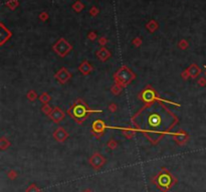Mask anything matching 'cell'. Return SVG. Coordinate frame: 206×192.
<instances>
[{
    "label": "cell",
    "instance_id": "obj_1",
    "mask_svg": "<svg viewBox=\"0 0 206 192\" xmlns=\"http://www.w3.org/2000/svg\"><path fill=\"white\" fill-rule=\"evenodd\" d=\"M176 121L175 116L159 103L149 104L134 119L136 126L151 139L162 138L164 134L170 131Z\"/></svg>",
    "mask_w": 206,
    "mask_h": 192
},
{
    "label": "cell",
    "instance_id": "obj_2",
    "mask_svg": "<svg viewBox=\"0 0 206 192\" xmlns=\"http://www.w3.org/2000/svg\"><path fill=\"white\" fill-rule=\"evenodd\" d=\"M89 114H90V111L86 108L85 105H82V104L74 105L73 110H71V115L74 116L75 120H82V119H85Z\"/></svg>",
    "mask_w": 206,
    "mask_h": 192
},
{
    "label": "cell",
    "instance_id": "obj_3",
    "mask_svg": "<svg viewBox=\"0 0 206 192\" xmlns=\"http://www.w3.org/2000/svg\"><path fill=\"white\" fill-rule=\"evenodd\" d=\"M141 98L143 99V101L147 104L153 103V101L156 99V95H155V92L153 90H144L143 94L141 95Z\"/></svg>",
    "mask_w": 206,
    "mask_h": 192
},
{
    "label": "cell",
    "instance_id": "obj_4",
    "mask_svg": "<svg viewBox=\"0 0 206 192\" xmlns=\"http://www.w3.org/2000/svg\"><path fill=\"white\" fill-rule=\"evenodd\" d=\"M119 78H120L123 82H130L131 79L133 78V75L130 71L126 70V68H123L122 71H119Z\"/></svg>",
    "mask_w": 206,
    "mask_h": 192
},
{
    "label": "cell",
    "instance_id": "obj_5",
    "mask_svg": "<svg viewBox=\"0 0 206 192\" xmlns=\"http://www.w3.org/2000/svg\"><path fill=\"white\" fill-rule=\"evenodd\" d=\"M93 129L95 130L96 132H102L103 130L105 129V125L104 123L101 120H97L93 124Z\"/></svg>",
    "mask_w": 206,
    "mask_h": 192
}]
</instances>
